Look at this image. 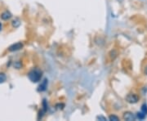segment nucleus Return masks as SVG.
I'll list each match as a JSON object with an SVG mask.
<instances>
[{
    "mask_svg": "<svg viewBox=\"0 0 147 121\" xmlns=\"http://www.w3.org/2000/svg\"><path fill=\"white\" fill-rule=\"evenodd\" d=\"M28 78L33 83H38V81H40L42 78V71L38 68L33 69L28 74Z\"/></svg>",
    "mask_w": 147,
    "mask_h": 121,
    "instance_id": "1",
    "label": "nucleus"
},
{
    "mask_svg": "<svg viewBox=\"0 0 147 121\" xmlns=\"http://www.w3.org/2000/svg\"><path fill=\"white\" fill-rule=\"evenodd\" d=\"M126 100L129 103L135 104L139 101V97L137 94H134V93H130L126 97Z\"/></svg>",
    "mask_w": 147,
    "mask_h": 121,
    "instance_id": "2",
    "label": "nucleus"
},
{
    "mask_svg": "<svg viewBox=\"0 0 147 121\" xmlns=\"http://www.w3.org/2000/svg\"><path fill=\"white\" fill-rule=\"evenodd\" d=\"M23 48V44H22L21 43H14L12 46H10L8 50L10 52H15V51H18L20 49H21Z\"/></svg>",
    "mask_w": 147,
    "mask_h": 121,
    "instance_id": "3",
    "label": "nucleus"
},
{
    "mask_svg": "<svg viewBox=\"0 0 147 121\" xmlns=\"http://www.w3.org/2000/svg\"><path fill=\"white\" fill-rule=\"evenodd\" d=\"M123 119L125 120H128V121H133V120H135L136 117L132 112L128 111V112H125L123 114Z\"/></svg>",
    "mask_w": 147,
    "mask_h": 121,
    "instance_id": "4",
    "label": "nucleus"
},
{
    "mask_svg": "<svg viewBox=\"0 0 147 121\" xmlns=\"http://www.w3.org/2000/svg\"><path fill=\"white\" fill-rule=\"evenodd\" d=\"M11 17H12V14H11L9 12H8V11H6V12H4L1 14V19L3 21H8Z\"/></svg>",
    "mask_w": 147,
    "mask_h": 121,
    "instance_id": "5",
    "label": "nucleus"
},
{
    "mask_svg": "<svg viewBox=\"0 0 147 121\" xmlns=\"http://www.w3.org/2000/svg\"><path fill=\"white\" fill-rule=\"evenodd\" d=\"M47 79H45L44 81H43V83H42L40 85H39V87H38V91L39 92H43V91H45L46 90V88H47Z\"/></svg>",
    "mask_w": 147,
    "mask_h": 121,
    "instance_id": "6",
    "label": "nucleus"
},
{
    "mask_svg": "<svg viewBox=\"0 0 147 121\" xmlns=\"http://www.w3.org/2000/svg\"><path fill=\"white\" fill-rule=\"evenodd\" d=\"M7 80V76L4 73H0V84H3Z\"/></svg>",
    "mask_w": 147,
    "mask_h": 121,
    "instance_id": "7",
    "label": "nucleus"
},
{
    "mask_svg": "<svg viewBox=\"0 0 147 121\" xmlns=\"http://www.w3.org/2000/svg\"><path fill=\"white\" fill-rule=\"evenodd\" d=\"M137 117L139 118V119H144L145 118V114L142 111L138 112L137 113Z\"/></svg>",
    "mask_w": 147,
    "mask_h": 121,
    "instance_id": "8",
    "label": "nucleus"
},
{
    "mask_svg": "<svg viewBox=\"0 0 147 121\" xmlns=\"http://www.w3.org/2000/svg\"><path fill=\"white\" fill-rule=\"evenodd\" d=\"M109 119L110 120H113V121H118L119 120V118H118V116H116V115H111L109 116Z\"/></svg>",
    "mask_w": 147,
    "mask_h": 121,
    "instance_id": "9",
    "label": "nucleus"
},
{
    "mask_svg": "<svg viewBox=\"0 0 147 121\" xmlns=\"http://www.w3.org/2000/svg\"><path fill=\"white\" fill-rule=\"evenodd\" d=\"M21 25V22H20V21L19 20H14L13 21H12V25L14 26V27H18L19 25Z\"/></svg>",
    "mask_w": 147,
    "mask_h": 121,
    "instance_id": "10",
    "label": "nucleus"
},
{
    "mask_svg": "<svg viewBox=\"0 0 147 121\" xmlns=\"http://www.w3.org/2000/svg\"><path fill=\"white\" fill-rule=\"evenodd\" d=\"M141 111L144 112L145 115L147 114V106L145 105V104H143L142 106H141Z\"/></svg>",
    "mask_w": 147,
    "mask_h": 121,
    "instance_id": "11",
    "label": "nucleus"
},
{
    "mask_svg": "<svg viewBox=\"0 0 147 121\" xmlns=\"http://www.w3.org/2000/svg\"><path fill=\"white\" fill-rule=\"evenodd\" d=\"M97 119H98V120H102V121H105V120H106V118H105V117H104V116H102V115H98V116L97 117Z\"/></svg>",
    "mask_w": 147,
    "mask_h": 121,
    "instance_id": "12",
    "label": "nucleus"
},
{
    "mask_svg": "<svg viewBox=\"0 0 147 121\" xmlns=\"http://www.w3.org/2000/svg\"><path fill=\"white\" fill-rule=\"evenodd\" d=\"M14 66L16 68V69H20L21 68V65H20V62H16L14 64Z\"/></svg>",
    "mask_w": 147,
    "mask_h": 121,
    "instance_id": "13",
    "label": "nucleus"
},
{
    "mask_svg": "<svg viewBox=\"0 0 147 121\" xmlns=\"http://www.w3.org/2000/svg\"><path fill=\"white\" fill-rule=\"evenodd\" d=\"M145 75H147V65H146L145 68Z\"/></svg>",
    "mask_w": 147,
    "mask_h": 121,
    "instance_id": "14",
    "label": "nucleus"
},
{
    "mask_svg": "<svg viewBox=\"0 0 147 121\" xmlns=\"http://www.w3.org/2000/svg\"><path fill=\"white\" fill-rule=\"evenodd\" d=\"M2 30V24L0 23V30Z\"/></svg>",
    "mask_w": 147,
    "mask_h": 121,
    "instance_id": "15",
    "label": "nucleus"
}]
</instances>
